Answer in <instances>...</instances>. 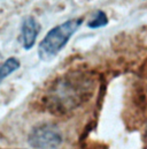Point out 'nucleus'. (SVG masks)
<instances>
[{
	"label": "nucleus",
	"mask_w": 147,
	"mask_h": 149,
	"mask_svg": "<svg viewBox=\"0 0 147 149\" xmlns=\"http://www.w3.org/2000/svg\"><path fill=\"white\" fill-rule=\"evenodd\" d=\"M146 132H147V130H146Z\"/></svg>",
	"instance_id": "nucleus-7"
},
{
	"label": "nucleus",
	"mask_w": 147,
	"mask_h": 149,
	"mask_svg": "<svg viewBox=\"0 0 147 149\" xmlns=\"http://www.w3.org/2000/svg\"><path fill=\"white\" fill-rule=\"evenodd\" d=\"M40 30H41V26L34 16L28 15L23 19L21 26V39L24 50L29 51L34 47Z\"/></svg>",
	"instance_id": "nucleus-4"
},
{
	"label": "nucleus",
	"mask_w": 147,
	"mask_h": 149,
	"mask_svg": "<svg viewBox=\"0 0 147 149\" xmlns=\"http://www.w3.org/2000/svg\"><path fill=\"white\" fill-rule=\"evenodd\" d=\"M28 142L35 149H58L63 142V136L55 125L41 124L30 132Z\"/></svg>",
	"instance_id": "nucleus-3"
},
{
	"label": "nucleus",
	"mask_w": 147,
	"mask_h": 149,
	"mask_svg": "<svg viewBox=\"0 0 147 149\" xmlns=\"http://www.w3.org/2000/svg\"><path fill=\"white\" fill-rule=\"evenodd\" d=\"M20 66H21V63L15 57H9L3 63H1L0 64V82L3 81L10 74H13L15 71H17Z\"/></svg>",
	"instance_id": "nucleus-5"
},
{
	"label": "nucleus",
	"mask_w": 147,
	"mask_h": 149,
	"mask_svg": "<svg viewBox=\"0 0 147 149\" xmlns=\"http://www.w3.org/2000/svg\"><path fill=\"white\" fill-rule=\"evenodd\" d=\"M95 88L94 76L86 71H71L56 77L47 88L43 103L48 112L68 114L86 103Z\"/></svg>",
	"instance_id": "nucleus-1"
},
{
	"label": "nucleus",
	"mask_w": 147,
	"mask_h": 149,
	"mask_svg": "<svg viewBox=\"0 0 147 149\" xmlns=\"http://www.w3.org/2000/svg\"><path fill=\"white\" fill-rule=\"evenodd\" d=\"M84 20L82 17H75L66 22L53 27L38 45V56L43 61H49L54 59L68 44L70 38L80 28Z\"/></svg>",
	"instance_id": "nucleus-2"
},
{
	"label": "nucleus",
	"mask_w": 147,
	"mask_h": 149,
	"mask_svg": "<svg viewBox=\"0 0 147 149\" xmlns=\"http://www.w3.org/2000/svg\"><path fill=\"white\" fill-rule=\"evenodd\" d=\"M108 24V17L104 10H97L91 21L87 22V27L90 29H99L106 27Z\"/></svg>",
	"instance_id": "nucleus-6"
}]
</instances>
